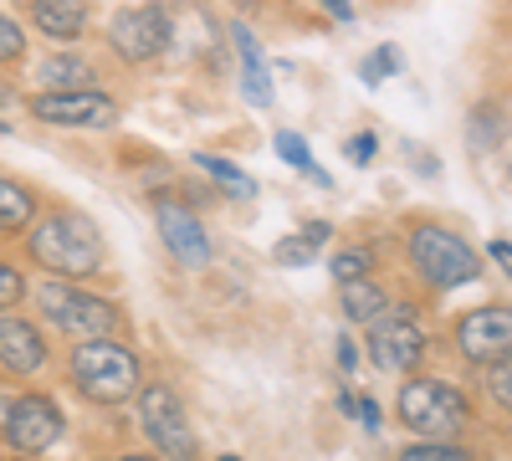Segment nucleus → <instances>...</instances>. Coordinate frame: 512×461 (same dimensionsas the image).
<instances>
[{
	"label": "nucleus",
	"instance_id": "25",
	"mask_svg": "<svg viewBox=\"0 0 512 461\" xmlns=\"http://www.w3.org/2000/svg\"><path fill=\"white\" fill-rule=\"evenodd\" d=\"M21 57H26V31H21L16 16L0 11V67H6V62H21Z\"/></svg>",
	"mask_w": 512,
	"mask_h": 461
},
{
	"label": "nucleus",
	"instance_id": "21",
	"mask_svg": "<svg viewBox=\"0 0 512 461\" xmlns=\"http://www.w3.org/2000/svg\"><path fill=\"white\" fill-rule=\"evenodd\" d=\"M400 461H477V456L461 451L456 441H415L400 451Z\"/></svg>",
	"mask_w": 512,
	"mask_h": 461
},
{
	"label": "nucleus",
	"instance_id": "24",
	"mask_svg": "<svg viewBox=\"0 0 512 461\" xmlns=\"http://www.w3.org/2000/svg\"><path fill=\"white\" fill-rule=\"evenodd\" d=\"M487 400H492L497 410H512V359L487 364Z\"/></svg>",
	"mask_w": 512,
	"mask_h": 461
},
{
	"label": "nucleus",
	"instance_id": "6",
	"mask_svg": "<svg viewBox=\"0 0 512 461\" xmlns=\"http://www.w3.org/2000/svg\"><path fill=\"white\" fill-rule=\"evenodd\" d=\"M169 41H175V21H169L159 6H123L113 11L108 21V47L113 57H123L128 67H144V62H159L169 52Z\"/></svg>",
	"mask_w": 512,
	"mask_h": 461
},
{
	"label": "nucleus",
	"instance_id": "22",
	"mask_svg": "<svg viewBox=\"0 0 512 461\" xmlns=\"http://www.w3.org/2000/svg\"><path fill=\"white\" fill-rule=\"evenodd\" d=\"M313 257H318V241H308L303 231L282 236V241L272 246V262H277V267H303V262H313Z\"/></svg>",
	"mask_w": 512,
	"mask_h": 461
},
{
	"label": "nucleus",
	"instance_id": "5",
	"mask_svg": "<svg viewBox=\"0 0 512 461\" xmlns=\"http://www.w3.org/2000/svg\"><path fill=\"white\" fill-rule=\"evenodd\" d=\"M36 308H41V318H47L52 328L72 333V339H108V333L123 328V313H118L113 298L88 292L82 282H62V277H52L47 287H41Z\"/></svg>",
	"mask_w": 512,
	"mask_h": 461
},
{
	"label": "nucleus",
	"instance_id": "33",
	"mask_svg": "<svg viewBox=\"0 0 512 461\" xmlns=\"http://www.w3.org/2000/svg\"><path fill=\"white\" fill-rule=\"evenodd\" d=\"M323 6H328L333 21H349V16H354V0H323Z\"/></svg>",
	"mask_w": 512,
	"mask_h": 461
},
{
	"label": "nucleus",
	"instance_id": "1",
	"mask_svg": "<svg viewBox=\"0 0 512 461\" xmlns=\"http://www.w3.org/2000/svg\"><path fill=\"white\" fill-rule=\"evenodd\" d=\"M26 257L41 272L62 277V282H88V277H98L108 267V241L93 226V216H82V211H72V205H62V211L41 216L31 226Z\"/></svg>",
	"mask_w": 512,
	"mask_h": 461
},
{
	"label": "nucleus",
	"instance_id": "3",
	"mask_svg": "<svg viewBox=\"0 0 512 461\" xmlns=\"http://www.w3.org/2000/svg\"><path fill=\"white\" fill-rule=\"evenodd\" d=\"M400 426L415 431L420 441H461L472 431V400L466 390H456L451 380H436V374H410L400 385Z\"/></svg>",
	"mask_w": 512,
	"mask_h": 461
},
{
	"label": "nucleus",
	"instance_id": "32",
	"mask_svg": "<svg viewBox=\"0 0 512 461\" xmlns=\"http://www.w3.org/2000/svg\"><path fill=\"white\" fill-rule=\"evenodd\" d=\"M359 421H364L369 431H379V426H384V415H379V405H374V400H359Z\"/></svg>",
	"mask_w": 512,
	"mask_h": 461
},
{
	"label": "nucleus",
	"instance_id": "38",
	"mask_svg": "<svg viewBox=\"0 0 512 461\" xmlns=\"http://www.w3.org/2000/svg\"><path fill=\"white\" fill-rule=\"evenodd\" d=\"M221 461H241V456H221Z\"/></svg>",
	"mask_w": 512,
	"mask_h": 461
},
{
	"label": "nucleus",
	"instance_id": "11",
	"mask_svg": "<svg viewBox=\"0 0 512 461\" xmlns=\"http://www.w3.org/2000/svg\"><path fill=\"white\" fill-rule=\"evenodd\" d=\"M431 339H425V328L400 308V313H379L374 328H369V354L384 374H415Z\"/></svg>",
	"mask_w": 512,
	"mask_h": 461
},
{
	"label": "nucleus",
	"instance_id": "2",
	"mask_svg": "<svg viewBox=\"0 0 512 461\" xmlns=\"http://www.w3.org/2000/svg\"><path fill=\"white\" fill-rule=\"evenodd\" d=\"M67 374H72V390L93 405H128L139 400L144 390V364L134 349H123L113 333L108 339H82L67 359Z\"/></svg>",
	"mask_w": 512,
	"mask_h": 461
},
{
	"label": "nucleus",
	"instance_id": "34",
	"mask_svg": "<svg viewBox=\"0 0 512 461\" xmlns=\"http://www.w3.org/2000/svg\"><path fill=\"white\" fill-rule=\"evenodd\" d=\"M303 236H308V241H318V246H323V241H328V221H313V226H303Z\"/></svg>",
	"mask_w": 512,
	"mask_h": 461
},
{
	"label": "nucleus",
	"instance_id": "13",
	"mask_svg": "<svg viewBox=\"0 0 512 461\" xmlns=\"http://www.w3.org/2000/svg\"><path fill=\"white\" fill-rule=\"evenodd\" d=\"M47 364V333L31 318H16V313H0V369L11 380H26Z\"/></svg>",
	"mask_w": 512,
	"mask_h": 461
},
{
	"label": "nucleus",
	"instance_id": "17",
	"mask_svg": "<svg viewBox=\"0 0 512 461\" xmlns=\"http://www.w3.org/2000/svg\"><path fill=\"white\" fill-rule=\"evenodd\" d=\"M195 164H200V170H205L210 180H216V185H221L231 200H256V180L241 170V164H231V159H216V154H200Z\"/></svg>",
	"mask_w": 512,
	"mask_h": 461
},
{
	"label": "nucleus",
	"instance_id": "23",
	"mask_svg": "<svg viewBox=\"0 0 512 461\" xmlns=\"http://www.w3.org/2000/svg\"><path fill=\"white\" fill-rule=\"evenodd\" d=\"M395 72H405V52H400V47H374V52H369V62L359 67V77H364V82L395 77Z\"/></svg>",
	"mask_w": 512,
	"mask_h": 461
},
{
	"label": "nucleus",
	"instance_id": "4",
	"mask_svg": "<svg viewBox=\"0 0 512 461\" xmlns=\"http://www.w3.org/2000/svg\"><path fill=\"white\" fill-rule=\"evenodd\" d=\"M405 257H410L415 277L425 287H436V292H451V287H466V282L482 277V257H477V251L466 246L456 231L431 226V221H420L405 236Z\"/></svg>",
	"mask_w": 512,
	"mask_h": 461
},
{
	"label": "nucleus",
	"instance_id": "36",
	"mask_svg": "<svg viewBox=\"0 0 512 461\" xmlns=\"http://www.w3.org/2000/svg\"><path fill=\"white\" fill-rule=\"evenodd\" d=\"M11 98H16V93H11V88H6V82H0V108H6V103H11Z\"/></svg>",
	"mask_w": 512,
	"mask_h": 461
},
{
	"label": "nucleus",
	"instance_id": "26",
	"mask_svg": "<svg viewBox=\"0 0 512 461\" xmlns=\"http://www.w3.org/2000/svg\"><path fill=\"white\" fill-rule=\"evenodd\" d=\"M472 139H477V149H497V139H502V118H497L492 108H477V113H472Z\"/></svg>",
	"mask_w": 512,
	"mask_h": 461
},
{
	"label": "nucleus",
	"instance_id": "35",
	"mask_svg": "<svg viewBox=\"0 0 512 461\" xmlns=\"http://www.w3.org/2000/svg\"><path fill=\"white\" fill-rule=\"evenodd\" d=\"M113 461H169V456H144V451H123V456H113Z\"/></svg>",
	"mask_w": 512,
	"mask_h": 461
},
{
	"label": "nucleus",
	"instance_id": "14",
	"mask_svg": "<svg viewBox=\"0 0 512 461\" xmlns=\"http://www.w3.org/2000/svg\"><path fill=\"white\" fill-rule=\"evenodd\" d=\"M31 26L52 41H77L88 31V0H31L26 6Z\"/></svg>",
	"mask_w": 512,
	"mask_h": 461
},
{
	"label": "nucleus",
	"instance_id": "28",
	"mask_svg": "<svg viewBox=\"0 0 512 461\" xmlns=\"http://www.w3.org/2000/svg\"><path fill=\"white\" fill-rule=\"evenodd\" d=\"M241 88H246V103H256V108L272 103V77H267V67H251V72L241 77Z\"/></svg>",
	"mask_w": 512,
	"mask_h": 461
},
{
	"label": "nucleus",
	"instance_id": "30",
	"mask_svg": "<svg viewBox=\"0 0 512 461\" xmlns=\"http://www.w3.org/2000/svg\"><path fill=\"white\" fill-rule=\"evenodd\" d=\"M354 364H359V344L349 339V333H338V369L354 374Z\"/></svg>",
	"mask_w": 512,
	"mask_h": 461
},
{
	"label": "nucleus",
	"instance_id": "16",
	"mask_svg": "<svg viewBox=\"0 0 512 461\" xmlns=\"http://www.w3.org/2000/svg\"><path fill=\"white\" fill-rule=\"evenodd\" d=\"M338 308H344L349 323H374L384 308H390V292H384L379 282H344V298H338Z\"/></svg>",
	"mask_w": 512,
	"mask_h": 461
},
{
	"label": "nucleus",
	"instance_id": "8",
	"mask_svg": "<svg viewBox=\"0 0 512 461\" xmlns=\"http://www.w3.org/2000/svg\"><path fill=\"white\" fill-rule=\"evenodd\" d=\"M26 113L52 129H108L118 118V103L103 88H47L26 103Z\"/></svg>",
	"mask_w": 512,
	"mask_h": 461
},
{
	"label": "nucleus",
	"instance_id": "9",
	"mask_svg": "<svg viewBox=\"0 0 512 461\" xmlns=\"http://www.w3.org/2000/svg\"><path fill=\"white\" fill-rule=\"evenodd\" d=\"M0 436L11 441V451L21 456H41V451H52L62 436H67V415L52 395H16L11 410H6V426H0Z\"/></svg>",
	"mask_w": 512,
	"mask_h": 461
},
{
	"label": "nucleus",
	"instance_id": "18",
	"mask_svg": "<svg viewBox=\"0 0 512 461\" xmlns=\"http://www.w3.org/2000/svg\"><path fill=\"white\" fill-rule=\"evenodd\" d=\"M41 77H47L52 82V88H57V82H62V88H93V62H82L77 52H57V57H47V62H41Z\"/></svg>",
	"mask_w": 512,
	"mask_h": 461
},
{
	"label": "nucleus",
	"instance_id": "20",
	"mask_svg": "<svg viewBox=\"0 0 512 461\" xmlns=\"http://www.w3.org/2000/svg\"><path fill=\"white\" fill-rule=\"evenodd\" d=\"M333 282H364L374 272V251L369 246H344V251H333V262H328Z\"/></svg>",
	"mask_w": 512,
	"mask_h": 461
},
{
	"label": "nucleus",
	"instance_id": "7",
	"mask_svg": "<svg viewBox=\"0 0 512 461\" xmlns=\"http://www.w3.org/2000/svg\"><path fill=\"white\" fill-rule=\"evenodd\" d=\"M139 426L154 441L159 456L169 461H195V426H190V410L185 400L169 390V385H144L139 390Z\"/></svg>",
	"mask_w": 512,
	"mask_h": 461
},
{
	"label": "nucleus",
	"instance_id": "10",
	"mask_svg": "<svg viewBox=\"0 0 512 461\" xmlns=\"http://www.w3.org/2000/svg\"><path fill=\"white\" fill-rule=\"evenodd\" d=\"M451 339H456V354L466 364H497V359H512V308L507 303H487V308H472V313H461L456 328H451Z\"/></svg>",
	"mask_w": 512,
	"mask_h": 461
},
{
	"label": "nucleus",
	"instance_id": "27",
	"mask_svg": "<svg viewBox=\"0 0 512 461\" xmlns=\"http://www.w3.org/2000/svg\"><path fill=\"white\" fill-rule=\"evenodd\" d=\"M21 298H26V277L11 262H0V313H11Z\"/></svg>",
	"mask_w": 512,
	"mask_h": 461
},
{
	"label": "nucleus",
	"instance_id": "37",
	"mask_svg": "<svg viewBox=\"0 0 512 461\" xmlns=\"http://www.w3.org/2000/svg\"><path fill=\"white\" fill-rule=\"evenodd\" d=\"M11 461H36V456H21V451H16V456H11Z\"/></svg>",
	"mask_w": 512,
	"mask_h": 461
},
{
	"label": "nucleus",
	"instance_id": "12",
	"mask_svg": "<svg viewBox=\"0 0 512 461\" xmlns=\"http://www.w3.org/2000/svg\"><path fill=\"white\" fill-rule=\"evenodd\" d=\"M154 226H159V241L169 246V257H175L180 267H190V272L210 267V236L180 200L154 195Z\"/></svg>",
	"mask_w": 512,
	"mask_h": 461
},
{
	"label": "nucleus",
	"instance_id": "15",
	"mask_svg": "<svg viewBox=\"0 0 512 461\" xmlns=\"http://www.w3.org/2000/svg\"><path fill=\"white\" fill-rule=\"evenodd\" d=\"M36 226V190L0 175V236H21Z\"/></svg>",
	"mask_w": 512,
	"mask_h": 461
},
{
	"label": "nucleus",
	"instance_id": "31",
	"mask_svg": "<svg viewBox=\"0 0 512 461\" xmlns=\"http://www.w3.org/2000/svg\"><path fill=\"white\" fill-rule=\"evenodd\" d=\"M487 257H492V262L512 277V246H507V241H492V246H487Z\"/></svg>",
	"mask_w": 512,
	"mask_h": 461
},
{
	"label": "nucleus",
	"instance_id": "19",
	"mask_svg": "<svg viewBox=\"0 0 512 461\" xmlns=\"http://www.w3.org/2000/svg\"><path fill=\"white\" fill-rule=\"evenodd\" d=\"M277 154H282V159L292 164V170H303V175H308L313 185H323V190L333 185V180H328V170H323V164L313 159V149H308L303 139H297L292 129H282V134H277Z\"/></svg>",
	"mask_w": 512,
	"mask_h": 461
},
{
	"label": "nucleus",
	"instance_id": "29",
	"mask_svg": "<svg viewBox=\"0 0 512 461\" xmlns=\"http://www.w3.org/2000/svg\"><path fill=\"white\" fill-rule=\"evenodd\" d=\"M344 154H349L354 164H369V159H374V134H354V144H349Z\"/></svg>",
	"mask_w": 512,
	"mask_h": 461
}]
</instances>
